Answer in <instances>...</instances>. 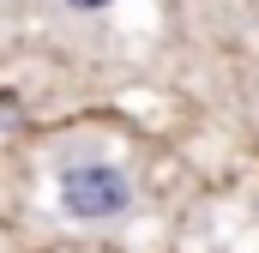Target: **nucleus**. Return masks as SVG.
<instances>
[{
	"instance_id": "1",
	"label": "nucleus",
	"mask_w": 259,
	"mask_h": 253,
	"mask_svg": "<svg viewBox=\"0 0 259 253\" xmlns=\"http://www.w3.org/2000/svg\"><path fill=\"white\" fill-rule=\"evenodd\" d=\"M61 205L78 223H109V217H127L133 211V181L115 163H84V169H66L61 175Z\"/></svg>"
},
{
	"instance_id": "2",
	"label": "nucleus",
	"mask_w": 259,
	"mask_h": 253,
	"mask_svg": "<svg viewBox=\"0 0 259 253\" xmlns=\"http://www.w3.org/2000/svg\"><path fill=\"white\" fill-rule=\"evenodd\" d=\"M66 6H78V12H97V6H109V0H66Z\"/></svg>"
}]
</instances>
